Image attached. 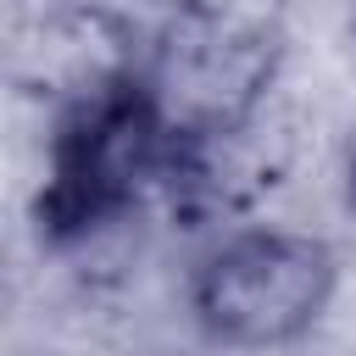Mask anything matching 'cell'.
<instances>
[{
	"mask_svg": "<svg viewBox=\"0 0 356 356\" xmlns=\"http://www.w3.org/2000/svg\"><path fill=\"white\" fill-rule=\"evenodd\" d=\"M178 184H189V145L178 139L139 56H122L78 83L56 111L33 189V234L50 250L83 245Z\"/></svg>",
	"mask_w": 356,
	"mask_h": 356,
	"instance_id": "1",
	"label": "cell"
},
{
	"mask_svg": "<svg viewBox=\"0 0 356 356\" xmlns=\"http://www.w3.org/2000/svg\"><path fill=\"white\" fill-rule=\"evenodd\" d=\"M339 289V250L312 228L245 222L206 245L184 278V312L217 350L261 356L306 339Z\"/></svg>",
	"mask_w": 356,
	"mask_h": 356,
	"instance_id": "2",
	"label": "cell"
},
{
	"mask_svg": "<svg viewBox=\"0 0 356 356\" xmlns=\"http://www.w3.org/2000/svg\"><path fill=\"white\" fill-rule=\"evenodd\" d=\"M278 56V28L261 11H239L222 0H178L167 11L139 67L161 95L178 139L189 145V172L200 156H211L217 139L239 134L256 117Z\"/></svg>",
	"mask_w": 356,
	"mask_h": 356,
	"instance_id": "3",
	"label": "cell"
},
{
	"mask_svg": "<svg viewBox=\"0 0 356 356\" xmlns=\"http://www.w3.org/2000/svg\"><path fill=\"white\" fill-rule=\"evenodd\" d=\"M345 200L356 206V150H350V167H345Z\"/></svg>",
	"mask_w": 356,
	"mask_h": 356,
	"instance_id": "4",
	"label": "cell"
}]
</instances>
